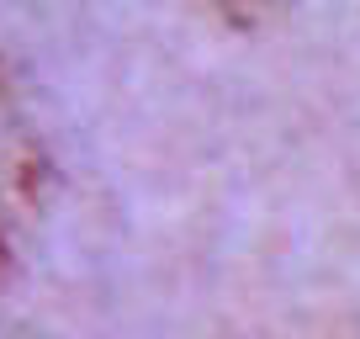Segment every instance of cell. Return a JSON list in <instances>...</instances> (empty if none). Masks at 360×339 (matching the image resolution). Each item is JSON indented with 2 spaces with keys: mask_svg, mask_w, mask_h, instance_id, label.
Wrapping results in <instances>:
<instances>
[{
  "mask_svg": "<svg viewBox=\"0 0 360 339\" xmlns=\"http://www.w3.org/2000/svg\"><path fill=\"white\" fill-rule=\"evenodd\" d=\"M37 186H43V148L0 85V265L11 249V223L37 202Z\"/></svg>",
  "mask_w": 360,
  "mask_h": 339,
  "instance_id": "6da1fadb",
  "label": "cell"
},
{
  "mask_svg": "<svg viewBox=\"0 0 360 339\" xmlns=\"http://www.w3.org/2000/svg\"><path fill=\"white\" fill-rule=\"evenodd\" d=\"M202 6H212L228 27H244V32H249V27H265L286 0H202Z\"/></svg>",
  "mask_w": 360,
  "mask_h": 339,
  "instance_id": "7a4b0ae2",
  "label": "cell"
}]
</instances>
